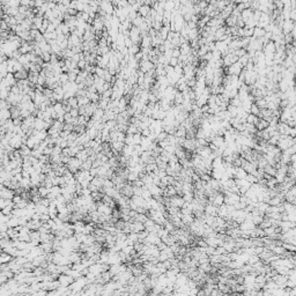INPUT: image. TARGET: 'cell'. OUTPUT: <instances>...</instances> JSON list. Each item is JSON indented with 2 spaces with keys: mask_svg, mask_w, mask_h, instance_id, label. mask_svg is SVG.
Segmentation results:
<instances>
[{
  "mask_svg": "<svg viewBox=\"0 0 296 296\" xmlns=\"http://www.w3.org/2000/svg\"><path fill=\"white\" fill-rule=\"evenodd\" d=\"M14 76H15L16 81L28 80V78H29V72H27L25 70H21V71H19V72H16L15 74H14Z\"/></svg>",
  "mask_w": 296,
  "mask_h": 296,
  "instance_id": "obj_4",
  "label": "cell"
},
{
  "mask_svg": "<svg viewBox=\"0 0 296 296\" xmlns=\"http://www.w3.org/2000/svg\"><path fill=\"white\" fill-rule=\"evenodd\" d=\"M51 56H52V53L45 52V53H43V55H42L40 58L44 60V63H50V61H51Z\"/></svg>",
  "mask_w": 296,
  "mask_h": 296,
  "instance_id": "obj_15",
  "label": "cell"
},
{
  "mask_svg": "<svg viewBox=\"0 0 296 296\" xmlns=\"http://www.w3.org/2000/svg\"><path fill=\"white\" fill-rule=\"evenodd\" d=\"M76 159H79L81 162H85V161L88 160L89 155H88V152L86 151V149H83V151H80V152L76 154V156H75Z\"/></svg>",
  "mask_w": 296,
  "mask_h": 296,
  "instance_id": "obj_11",
  "label": "cell"
},
{
  "mask_svg": "<svg viewBox=\"0 0 296 296\" xmlns=\"http://www.w3.org/2000/svg\"><path fill=\"white\" fill-rule=\"evenodd\" d=\"M67 102H68V105L72 109H79V102H78V97L76 96L71 97L70 100H67Z\"/></svg>",
  "mask_w": 296,
  "mask_h": 296,
  "instance_id": "obj_13",
  "label": "cell"
},
{
  "mask_svg": "<svg viewBox=\"0 0 296 296\" xmlns=\"http://www.w3.org/2000/svg\"><path fill=\"white\" fill-rule=\"evenodd\" d=\"M104 74H105V70H103V68H101V67L96 66V72H95V75H97V76H98V78H101V79H104Z\"/></svg>",
  "mask_w": 296,
  "mask_h": 296,
  "instance_id": "obj_14",
  "label": "cell"
},
{
  "mask_svg": "<svg viewBox=\"0 0 296 296\" xmlns=\"http://www.w3.org/2000/svg\"><path fill=\"white\" fill-rule=\"evenodd\" d=\"M98 133H100V132H98L95 127L87 128V131H86V134L88 136V138L90 140H95L97 138V136H98Z\"/></svg>",
  "mask_w": 296,
  "mask_h": 296,
  "instance_id": "obj_8",
  "label": "cell"
},
{
  "mask_svg": "<svg viewBox=\"0 0 296 296\" xmlns=\"http://www.w3.org/2000/svg\"><path fill=\"white\" fill-rule=\"evenodd\" d=\"M151 9H152V7H149V6H147V5H142L141 7H140V9H139V15H141L142 17H147V16H149V13H151Z\"/></svg>",
  "mask_w": 296,
  "mask_h": 296,
  "instance_id": "obj_6",
  "label": "cell"
},
{
  "mask_svg": "<svg viewBox=\"0 0 296 296\" xmlns=\"http://www.w3.org/2000/svg\"><path fill=\"white\" fill-rule=\"evenodd\" d=\"M70 113H71V116L73 118H78L79 117V109H72Z\"/></svg>",
  "mask_w": 296,
  "mask_h": 296,
  "instance_id": "obj_18",
  "label": "cell"
},
{
  "mask_svg": "<svg viewBox=\"0 0 296 296\" xmlns=\"http://www.w3.org/2000/svg\"><path fill=\"white\" fill-rule=\"evenodd\" d=\"M153 68H155V65L153 64L151 60H141L139 63V70L145 74L148 73Z\"/></svg>",
  "mask_w": 296,
  "mask_h": 296,
  "instance_id": "obj_1",
  "label": "cell"
},
{
  "mask_svg": "<svg viewBox=\"0 0 296 296\" xmlns=\"http://www.w3.org/2000/svg\"><path fill=\"white\" fill-rule=\"evenodd\" d=\"M8 119H12V115L9 109H4L0 111V121H6Z\"/></svg>",
  "mask_w": 296,
  "mask_h": 296,
  "instance_id": "obj_5",
  "label": "cell"
},
{
  "mask_svg": "<svg viewBox=\"0 0 296 296\" xmlns=\"http://www.w3.org/2000/svg\"><path fill=\"white\" fill-rule=\"evenodd\" d=\"M2 80L6 82V86H7V87H13V86H15L16 82H17L13 73H8L7 76H6L5 79H2Z\"/></svg>",
  "mask_w": 296,
  "mask_h": 296,
  "instance_id": "obj_2",
  "label": "cell"
},
{
  "mask_svg": "<svg viewBox=\"0 0 296 296\" xmlns=\"http://www.w3.org/2000/svg\"><path fill=\"white\" fill-rule=\"evenodd\" d=\"M123 155L126 156V157H131L134 153V146H130V145H125L124 149H123Z\"/></svg>",
  "mask_w": 296,
  "mask_h": 296,
  "instance_id": "obj_7",
  "label": "cell"
},
{
  "mask_svg": "<svg viewBox=\"0 0 296 296\" xmlns=\"http://www.w3.org/2000/svg\"><path fill=\"white\" fill-rule=\"evenodd\" d=\"M10 115H12V119H17L21 117V109L17 106H12L10 108Z\"/></svg>",
  "mask_w": 296,
  "mask_h": 296,
  "instance_id": "obj_9",
  "label": "cell"
},
{
  "mask_svg": "<svg viewBox=\"0 0 296 296\" xmlns=\"http://www.w3.org/2000/svg\"><path fill=\"white\" fill-rule=\"evenodd\" d=\"M266 35V31H265L264 28H260V27H256L255 30H253V38L256 40H262Z\"/></svg>",
  "mask_w": 296,
  "mask_h": 296,
  "instance_id": "obj_3",
  "label": "cell"
},
{
  "mask_svg": "<svg viewBox=\"0 0 296 296\" xmlns=\"http://www.w3.org/2000/svg\"><path fill=\"white\" fill-rule=\"evenodd\" d=\"M78 102H79V106H87V105H89V104L91 103L90 100H89V97L87 96L78 97Z\"/></svg>",
  "mask_w": 296,
  "mask_h": 296,
  "instance_id": "obj_12",
  "label": "cell"
},
{
  "mask_svg": "<svg viewBox=\"0 0 296 296\" xmlns=\"http://www.w3.org/2000/svg\"><path fill=\"white\" fill-rule=\"evenodd\" d=\"M181 56H182V53H181V50H179V49H174V50H172V57L179 58Z\"/></svg>",
  "mask_w": 296,
  "mask_h": 296,
  "instance_id": "obj_17",
  "label": "cell"
},
{
  "mask_svg": "<svg viewBox=\"0 0 296 296\" xmlns=\"http://www.w3.org/2000/svg\"><path fill=\"white\" fill-rule=\"evenodd\" d=\"M14 197V192L10 191V190H6L5 187H2V191H1V198L2 199H12Z\"/></svg>",
  "mask_w": 296,
  "mask_h": 296,
  "instance_id": "obj_10",
  "label": "cell"
},
{
  "mask_svg": "<svg viewBox=\"0 0 296 296\" xmlns=\"http://www.w3.org/2000/svg\"><path fill=\"white\" fill-rule=\"evenodd\" d=\"M179 64V59L178 58H175V57H171V59L169 60V65L172 66V67H176Z\"/></svg>",
  "mask_w": 296,
  "mask_h": 296,
  "instance_id": "obj_16",
  "label": "cell"
}]
</instances>
